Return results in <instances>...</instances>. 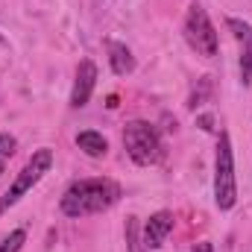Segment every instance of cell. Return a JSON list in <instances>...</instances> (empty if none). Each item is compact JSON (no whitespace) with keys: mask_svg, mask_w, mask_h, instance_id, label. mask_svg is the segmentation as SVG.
I'll return each instance as SVG.
<instances>
[{"mask_svg":"<svg viewBox=\"0 0 252 252\" xmlns=\"http://www.w3.org/2000/svg\"><path fill=\"white\" fill-rule=\"evenodd\" d=\"M121 199V188L112 179H82L73 182L62 196V211L67 217H85L112 208Z\"/></svg>","mask_w":252,"mask_h":252,"instance_id":"1","label":"cell"},{"mask_svg":"<svg viewBox=\"0 0 252 252\" xmlns=\"http://www.w3.org/2000/svg\"><path fill=\"white\" fill-rule=\"evenodd\" d=\"M214 202L220 211H229L238 202V185H235V156L229 132H220L217 141V161H214Z\"/></svg>","mask_w":252,"mask_h":252,"instance_id":"2","label":"cell"},{"mask_svg":"<svg viewBox=\"0 0 252 252\" xmlns=\"http://www.w3.org/2000/svg\"><path fill=\"white\" fill-rule=\"evenodd\" d=\"M124 147H126V153H129V158H132L135 164H141V167H150V164L161 161V156H164V147H161L158 132L150 124H144V121L126 124Z\"/></svg>","mask_w":252,"mask_h":252,"instance_id":"3","label":"cell"},{"mask_svg":"<svg viewBox=\"0 0 252 252\" xmlns=\"http://www.w3.org/2000/svg\"><path fill=\"white\" fill-rule=\"evenodd\" d=\"M50 164H53V150H38V153L27 161V167L15 176L12 188L0 196V214H6V211H9V208H12V205L27 193V190L32 188V185H35V182L50 170Z\"/></svg>","mask_w":252,"mask_h":252,"instance_id":"4","label":"cell"},{"mask_svg":"<svg viewBox=\"0 0 252 252\" xmlns=\"http://www.w3.org/2000/svg\"><path fill=\"white\" fill-rule=\"evenodd\" d=\"M185 38L199 56H205V59L217 56V32L202 6H190L188 18H185Z\"/></svg>","mask_w":252,"mask_h":252,"instance_id":"5","label":"cell"},{"mask_svg":"<svg viewBox=\"0 0 252 252\" xmlns=\"http://www.w3.org/2000/svg\"><path fill=\"white\" fill-rule=\"evenodd\" d=\"M94 85H97V64L91 62V59H82L79 67H76V79H73V91H70V106L82 109L91 100Z\"/></svg>","mask_w":252,"mask_h":252,"instance_id":"6","label":"cell"},{"mask_svg":"<svg viewBox=\"0 0 252 252\" xmlns=\"http://www.w3.org/2000/svg\"><path fill=\"white\" fill-rule=\"evenodd\" d=\"M226 27L235 32V38L241 44V82L252 85V27L238 21V18H229Z\"/></svg>","mask_w":252,"mask_h":252,"instance_id":"7","label":"cell"},{"mask_svg":"<svg viewBox=\"0 0 252 252\" xmlns=\"http://www.w3.org/2000/svg\"><path fill=\"white\" fill-rule=\"evenodd\" d=\"M170 229H173V214L170 211L153 214L147 220V226H144V244H147V250H158L164 244V238L170 235Z\"/></svg>","mask_w":252,"mask_h":252,"instance_id":"8","label":"cell"},{"mask_svg":"<svg viewBox=\"0 0 252 252\" xmlns=\"http://www.w3.org/2000/svg\"><path fill=\"white\" fill-rule=\"evenodd\" d=\"M106 47H109V62H112V70H115L118 76H126V73H132V70H135V59H132V53H129V47H126V44H121V41H109Z\"/></svg>","mask_w":252,"mask_h":252,"instance_id":"9","label":"cell"},{"mask_svg":"<svg viewBox=\"0 0 252 252\" xmlns=\"http://www.w3.org/2000/svg\"><path fill=\"white\" fill-rule=\"evenodd\" d=\"M76 147L85 156H91V158H103L109 153V144H106V138L100 132H79L76 135Z\"/></svg>","mask_w":252,"mask_h":252,"instance_id":"10","label":"cell"},{"mask_svg":"<svg viewBox=\"0 0 252 252\" xmlns=\"http://www.w3.org/2000/svg\"><path fill=\"white\" fill-rule=\"evenodd\" d=\"M126 250L129 252H150L144 238H141V229H138V217H126Z\"/></svg>","mask_w":252,"mask_h":252,"instance_id":"11","label":"cell"},{"mask_svg":"<svg viewBox=\"0 0 252 252\" xmlns=\"http://www.w3.org/2000/svg\"><path fill=\"white\" fill-rule=\"evenodd\" d=\"M24 241H27V232H24V229H15V232H9V235L3 238L0 252H18L24 247Z\"/></svg>","mask_w":252,"mask_h":252,"instance_id":"12","label":"cell"},{"mask_svg":"<svg viewBox=\"0 0 252 252\" xmlns=\"http://www.w3.org/2000/svg\"><path fill=\"white\" fill-rule=\"evenodd\" d=\"M15 147H18L15 135H9V132H0V158L12 156V153H15Z\"/></svg>","mask_w":252,"mask_h":252,"instance_id":"13","label":"cell"},{"mask_svg":"<svg viewBox=\"0 0 252 252\" xmlns=\"http://www.w3.org/2000/svg\"><path fill=\"white\" fill-rule=\"evenodd\" d=\"M205 94H208V79H202V88H199V91H193V97H190V109H196V106H202V97H205Z\"/></svg>","mask_w":252,"mask_h":252,"instance_id":"14","label":"cell"},{"mask_svg":"<svg viewBox=\"0 0 252 252\" xmlns=\"http://www.w3.org/2000/svg\"><path fill=\"white\" fill-rule=\"evenodd\" d=\"M199 126H202L205 132H211V129H214V121H211V115H202V118H199Z\"/></svg>","mask_w":252,"mask_h":252,"instance_id":"15","label":"cell"},{"mask_svg":"<svg viewBox=\"0 0 252 252\" xmlns=\"http://www.w3.org/2000/svg\"><path fill=\"white\" fill-rule=\"evenodd\" d=\"M193 252H211V244H199V247H193Z\"/></svg>","mask_w":252,"mask_h":252,"instance_id":"16","label":"cell"},{"mask_svg":"<svg viewBox=\"0 0 252 252\" xmlns=\"http://www.w3.org/2000/svg\"><path fill=\"white\" fill-rule=\"evenodd\" d=\"M3 167H6V164H3V158H0V173H3Z\"/></svg>","mask_w":252,"mask_h":252,"instance_id":"17","label":"cell"},{"mask_svg":"<svg viewBox=\"0 0 252 252\" xmlns=\"http://www.w3.org/2000/svg\"><path fill=\"white\" fill-rule=\"evenodd\" d=\"M0 44H3V35H0Z\"/></svg>","mask_w":252,"mask_h":252,"instance_id":"18","label":"cell"}]
</instances>
